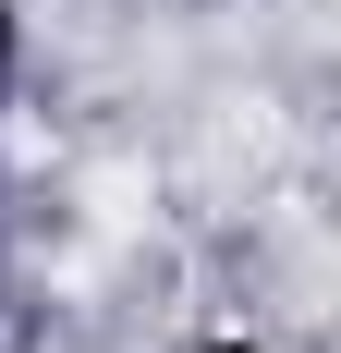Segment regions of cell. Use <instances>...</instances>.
<instances>
[{"mask_svg":"<svg viewBox=\"0 0 341 353\" xmlns=\"http://www.w3.org/2000/svg\"><path fill=\"white\" fill-rule=\"evenodd\" d=\"M0 61H12V0H0Z\"/></svg>","mask_w":341,"mask_h":353,"instance_id":"6da1fadb","label":"cell"},{"mask_svg":"<svg viewBox=\"0 0 341 353\" xmlns=\"http://www.w3.org/2000/svg\"><path fill=\"white\" fill-rule=\"evenodd\" d=\"M220 353H232V341H220Z\"/></svg>","mask_w":341,"mask_h":353,"instance_id":"7a4b0ae2","label":"cell"}]
</instances>
